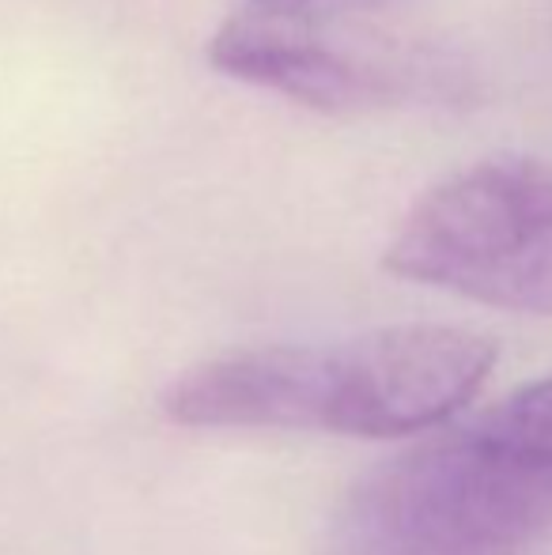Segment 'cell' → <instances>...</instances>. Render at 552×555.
Masks as SVG:
<instances>
[{
	"mask_svg": "<svg viewBox=\"0 0 552 555\" xmlns=\"http://www.w3.org/2000/svg\"><path fill=\"white\" fill-rule=\"evenodd\" d=\"M496 366V344L458 325H390L345 340L261 344L185 371L163 412L185 427L398 439L442 427Z\"/></svg>",
	"mask_w": 552,
	"mask_h": 555,
	"instance_id": "obj_1",
	"label": "cell"
},
{
	"mask_svg": "<svg viewBox=\"0 0 552 555\" xmlns=\"http://www.w3.org/2000/svg\"><path fill=\"white\" fill-rule=\"evenodd\" d=\"M552 537V374L345 495L322 555H530Z\"/></svg>",
	"mask_w": 552,
	"mask_h": 555,
	"instance_id": "obj_2",
	"label": "cell"
},
{
	"mask_svg": "<svg viewBox=\"0 0 552 555\" xmlns=\"http://www.w3.org/2000/svg\"><path fill=\"white\" fill-rule=\"evenodd\" d=\"M386 269L485 307L552 318V167L488 155L406 212Z\"/></svg>",
	"mask_w": 552,
	"mask_h": 555,
	"instance_id": "obj_3",
	"label": "cell"
},
{
	"mask_svg": "<svg viewBox=\"0 0 552 555\" xmlns=\"http://www.w3.org/2000/svg\"><path fill=\"white\" fill-rule=\"evenodd\" d=\"M208 61L231 80L277 91L322 114L401 106L442 83L427 57L352 35L345 20H310L266 8L231 15L208 42Z\"/></svg>",
	"mask_w": 552,
	"mask_h": 555,
	"instance_id": "obj_4",
	"label": "cell"
},
{
	"mask_svg": "<svg viewBox=\"0 0 552 555\" xmlns=\"http://www.w3.org/2000/svg\"><path fill=\"white\" fill-rule=\"evenodd\" d=\"M409 0H246V8H266L284 15H310V20H360V15L394 12Z\"/></svg>",
	"mask_w": 552,
	"mask_h": 555,
	"instance_id": "obj_5",
	"label": "cell"
}]
</instances>
